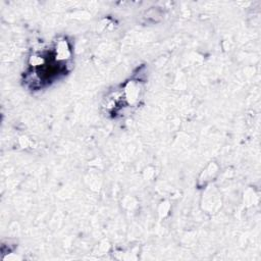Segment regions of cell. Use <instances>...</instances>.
<instances>
[{
    "label": "cell",
    "mask_w": 261,
    "mask_h": 261,
    "mask_svg": "<svg viewBox=\"0 0 261 261\" xmlns=\"http://www.w3.org/2000/svg\"><path fill=\"white\" fill-rule=\"evenodd\" d=\"M70 49L65 40L56 41L48 47L36 51L29 60L24 81L33 89L50 85L67 71Z\"/></svg>",
    "instance_id": "obj_1"
}]
</instances>
